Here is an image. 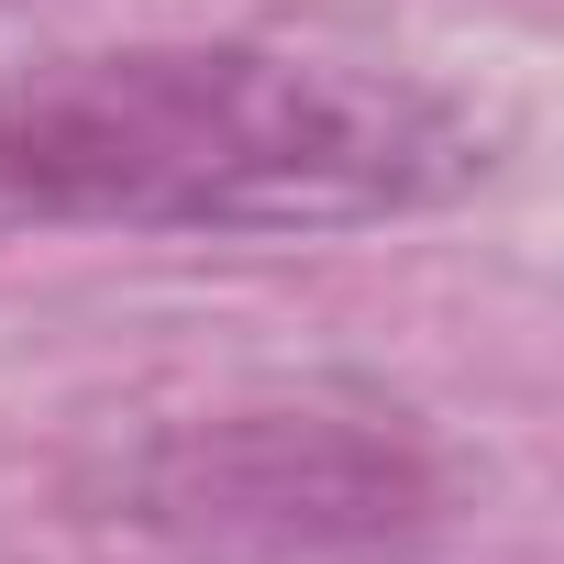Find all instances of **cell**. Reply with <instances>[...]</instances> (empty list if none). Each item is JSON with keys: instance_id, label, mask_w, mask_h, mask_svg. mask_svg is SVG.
Listing matches in <instances>:
<instances>
[{"instance_id": "cell-1", "label": "cell", "mask_w": 564, "mask_h": 564, "mask_svg": "<svg viewBox=\"0 0 564 564\" xmlns=\"http://www.w3.org/2000/svg\"><path fill=\"white\" fill-rule=\"evenodd\" d=\"M487 177V122L388 67L100 45L0 78V199L111 232H366Z\"/></svg>"}, {"instance_id": "cell-2", "label": "cell", "mask_w": 564, "mask_h": 564, "mask_svg": "<svg viewBox=\"0 0 564 564\" xmlns=\"http://www.w3.org/2000/svg\"><path fill=\"white\" fill-rule=\"evenodd\" d=\"M133 520L188 564H399L432 520V476L410 443L311 421V410H232L144 443Z\"/></svg>"}]
</instances>
